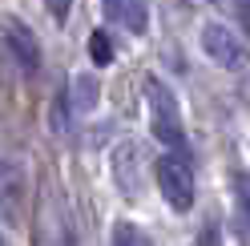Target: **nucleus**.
Masks as SVG:
<instances>
[{"label":"nucleus","mask_w":250,"mask_h":246,"mask_svg":"<svg viewBox=\"0 0 250 246\" xmlns=\"http://www.w3.org/2000/svg\"><path fill=\"white\" fill-rule=\"evenodd\" d=\"M198 246H222V230H218L214 222L202 230V238H198Z\"/></svg>","instance_id":"f8f14e48"},{"label":"nucleus","mask_w":250,"mask_h":246,"mask_svg":"<svg viewBox=\"0 0 250 246\" xmlns=\"http://www.w3.org/2000/svg\"><path fill=\"white\" fill-rule=\"evenodd\" d=\"M89 49H93V61H97V65H109V61H113V44H109V37L101 28L89 37Z\"/></svg>","instance_id":"9b49d317"},{"label":"nucleus","mask_w":250,"mask_h":246,"mask_svg":"<svg viewBox=\"0 0 250 246\" xmlns=\"http://www.w3.org/2000/svg\"><path fill=\"white\" fill-rule=\"evenodd\" d=\"M234 194H238L234 230H238V238H246V242H250V174H238V182H234Z\"/></svg>","instance_id":"6e6552de"},{"label":"nucleus","mask_w":250,"mask_h":246,"mask_svg":"<svg viewBox=\"0 0 250 246\" xmlns=\"http://www.w3.org/2000/svg\"><path fill=\"white\" fill-rule=\"evenodd\" d=\"M65 105H73V113H89L97 105V77H73V89Z\"/></svg>","instance_id":"0eeeda50"},{"label":"nucleus","mask_w":250,"mask_h":246,"mask_svg":"<svg viewBox=\"0 0 250 246\" xmlns=\"http://www.w3.org/2000/svg\"><path fill=\"white\" fill-rule=\"evenodd\" d=\"M146 97H149V109H153V137H158L162 145H186L178 97L169 93L158 77H146Z\"/></svg>","instance_id":"f257e3e1"},{"label":"nucleus","mask_w":250,"mask_h":246,"mask_svg":"<svg viewBox=\"0 0 250 246\" xmlns=\"http://www.w3.org/2000/svg\"><path fill=\"white\" fill-rule=\"evenodd\" d=\"M153 174H158L162 198H166L178 214L194 206V170H190V162H186L182 153H162L158 165H153Z\"/></svg>","instance_id":"f03ea898"},{"label":"nucleus","mask_w":250,"mask_h":246,"mask_svg":"<svg viewBox=\"0 0 250 246\" xmlns=\"http://www.w3.org/2000/svg\"><path fill=\"white\" fill-rule=\"evenodd\" d=\"M238 12L246 17V24H250V0H238Z\"/></svg>","instance_id":"4468645a"},{"label":"nucleus","mask_w":250,"mask_h":246,"mask_svg":"<svg viewBox=\"0 0 250 246\" xmlns=\"http://www.w3.org/2000/svg\"><path fill=\"white\" fill-rule=\"evenodd\" d=\"M202 53H206L214 65H222V69H238V65H246L242 41L234 37L226 24H202Z\"/></svg>","instance_id":"7ed1b4c3"},{"label":"nucleus","mask_w":250,"mask_h":246,"mask_svg":"<svg viewBox=\"0 0 250 246\" xmlns=\"http://www.w3.org/2000/svg\"><path fill=\"white\" fill-rule=\"evenodd\" d=\"M69 4H73V0H44V8H49L57 20H65V17H69Z\"/></svg>","instance_id":"ddd939ff"},{"label":"nucleus","mask_w":250,"mask_h":246,"mask_svg":"<svg viewBox=\"0 0 250 246\" xmlns=\"http://www.w3.org/2000/svg\"><path fill=\"white\" fill-rule=\"evenodd\" d=\"M4 41H8L12 61H17L24 73H37V69H41V44H37V37H33V28H28V24L8 20V24H4Z\"/></svg>","instance_id":"39448f33"},{"label":"nucleus","mask_w":250,"mask_h":246,"mask_svg":"<svg viewBox=\"0 0 250 246\" xmlns=\"http://www.w3.org/2000/svg\"><path fill=\"white\" fill-rule=\"evenodd\" d=\"M109 246H153L149 234L142 226L133 222H113V230H109Z\"/></svg>","instance_id":"9d476101"},{"label":"nucleus","mask_w":250,"mask_h":246,"mask_svg":"<svg viewBox=\"0 0 250 246\" xmlns=\"http://www.w3.org/2000/svg\"><path fill=\"white\" fill-rule=\"evenodd\" d=\"M113 182L125 198H137L142 194V178H146V158H142V145L137 142H121L113 149Z\"/></svg>","instance_id":"20e7f679"},{"label":"nucleus","mask_w":250,"mask_h":246,"mask_svg":"<svg viewBox=\"0 0 250 246\" xmlns=\"http://www.w3.org/2000/svg\"><path fill=\"white\" fill-rule=\"evenodd\" d=\"M17 198H21V174L12 165H0V210H4V218H12Z\"/></svg>","instance_id":"1a4fd4ad"},{"label":"nucleus","mask_w":250,"mask_h":246,"mask_svg":"<svg viewBox=\"0 0 250 246\" xmlns=\"http://www.w3.org/2000/svg\"><path fill=\"white\" fill-rule=\"evenodd\" d=\"M109 17H113L121 28H129V33H146L149 28V8L146 0H105Z\"/></svg>","instance_id":"423d86ee"}]
</instances>
